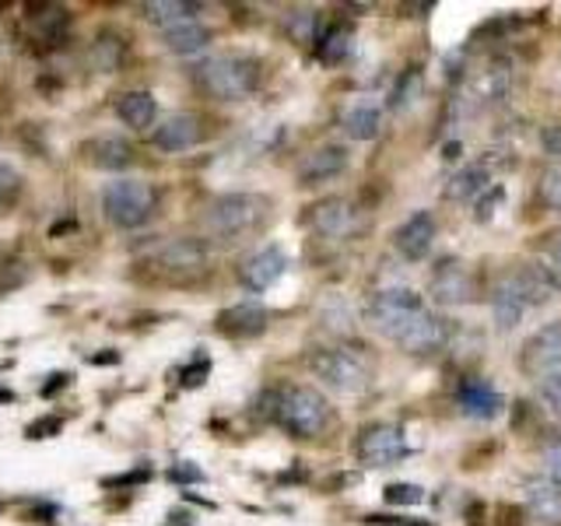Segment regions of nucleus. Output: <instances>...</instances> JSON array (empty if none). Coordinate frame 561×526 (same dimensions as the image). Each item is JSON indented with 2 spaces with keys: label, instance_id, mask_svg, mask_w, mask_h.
<instances>
[{
  "label": "nucleus",
  "instance_id": "f257e3e1",
  "mask_svg": "<svg viewBox=\"0 0 561 526\" xmlns=\"http://www.w3.org/2000/svg\"><path fill=\"white\" fill-rule=\"evenodd\" d=\"M193 81H197L210 99L218 102H239L256 92L260 84V64L242 53H218L193 67Z\"/></svg>",
  "mask_w": 561,
  "mask_h": 526
},
{
  "label": "nucleus",
  "instance_id": "f03ea898",
  "mask_svg": "<svg viewBox=\"0 0 561 526\" xmlns=\"http://www.w3.org/2000/svg\"><path fill=\"white\" fill-rule=\"evenodd\" d=\"M271 414L295 438H316L330 425V403L316 386H288L271 397Z\"/></svg>",
  "mask_w": 561,
  "mask_h": 526
},
{
  "label": "nucleus",
  "instance_id": "7ed1b4c3",
  "mask_svg": "<svg viewBox=\"0 0 561 526\" xmlns=\"http://www.w3.org/2000/svg\"><path fill=\"white\" fill-rule=\"evenodd\" d=\"M267 197H256V193H225L207 207L204 225L215 239H239L267 221Z\"/></svg>",
  "mask_w": 561,
  "mask_h": 526
},
{
  "label": "nucleus",
  "instance_id": "20e7f679",
  "mask_svg": "<svg viewBox=\"0 0 561 526\" xmlns=\"http://www.w3.org/2000/svg\"><path fill=\"white\" fill-rule=\"evenodd\" d=\"M309 368L316 379H323L327 386L341 393H358L368 386L373 373L358 347H312L309 351Z\"/></svg>",
  "mask_w": 561,
  "mask_h": 526
},
{
  "label": "nucleus",
  "instance_id": "39448f33",
  "mask_svg": "<svg viewBox=\"0 0 561 526\" xmlns=\"http://www.w3.org/2000/svg\"><path fill=\"white\" fill-rule=\"evenodd\" d=\"M154 204H158V193L151 183H140V180H119L110 183L102 193V210L116 228H140L148 225V218L154 215Z\"/></svg>",
  "mask_w": 561,
  "mask_h": 526
},
{
  "label": "nucleus",
  "instance_id": "423d86ee",
  "mask_svg": "<svg viewBox=\"0 0 561 526\" xmlns=\"http://www.w3.org/2000/svg\"><path fill=\"white\" fill-rule=\"evenodd\" d=\"M421 309H425V302H421L417 291H411V288H382V291L373 295V302H368V320H373V327L379 333H386L390 341H397Z\"/></svg>",
  "mask_w": 561,
  "mask_h": 526
},
{
  "label": "nucleus",
  "instance_id": "0eeeda50",
  "mask_svg": "<svg viewBox=\"0 0 561 526\" xmlns=\"http://www.w3.org/2000/svg\"><path fill=\"white\" fill-rule=\"evenodd\" d=\"M428 298L435 306H467L478 298V281L463 260H438L428 277Z\"/></svg>",
  "mask_w": 561,
  "mask_h": 526
},
{
  "label": "nucleus",
  "instance_id": "6e6552de",
  "mask_svg": "<svg viewBox=\"0 0 561 526\" xmlns=\"http://www.w3.org/2000/svg\"><path fill=\"white\" fill-rule=\"evenodd\" d=\"M355 453L365 467H390L397 460L408 456V435H403L400 425H390V421H376V425H365Z\"/></svg>",
  "mask_w": 561,
  "mask_h": 526
},
{
  "label": "nucleus",
  "instance_id": "1a4fd4ad",
  "mask_svg": "<svg viewBox=\"0 0 561 526\" xmlns=\"http://www.w3.org/2000/svg\"><path fill=\"white\" fill-rule=\"evenodd\" d=\"M519 368L537 382H548L561 376V323L540 327L530 341L523 344Z\"/></svg>",
  "mask_w": 561,
  "mask_h": 526
},
{
  "label": "nucleus",
  "instance_id": "9d476101",
  "mask_svg": "<svg viewBox=\"0 0 561 526\" xmlns=\"http://www.w3.org/2000/svg\"><path fill=\"white\" fill-rule=\"evenodd\" d=\"M393 344L408 351V355H435V351H443L449 344V323L425 306Z\"/></svg>",
  "mask_w": 561,
  "mask_h": 526
},
{
  "label": "nucleus",
  "instance_id": "9b49d317",
  "mask_svg": "<svg viewBox=\"0 0 561 526\" xmlns=\"http://www.w3.org/2000/svg\"><path fill=\"white\" fill-rule=\"evenodd\" d=\"M288 271V256L280 245H260V250H253L250 256H242L239 263V281L242 288L250 291H267L271 285H277L280 277H285Z\"/></svg>",
  "mask_w": 561,
  "mask_h": 526
},
{
  "label": "nucleus",
  "instance_id": "f8f14e48",
  "mask_svg": "<svg viewBox=\"0 0 561 526\" xmlns=\"http://www.w3.org/2000/svg\"><path fill=\"white\" fill-rule=\"evenodd\" d=\"M154 267L172 277H190L207 267V245L201 239H169L154 250Z\"/></svg>",
  "mask_w": 561,
  "mask_h": 526
},
{
  "label": "nucleus",
  "instance_id": "ddd939ff",
  "mask_svg": "<svg viewBox=\"0 0 561 526\" xmlns=\"http://www.w3.org/2000/svg\"><path fill=\"white\" fill-rule=\"evenodd\" d=\"M309 225L327 239H347L358 228V210L344 197H323L309 207Z\"/></svg>",
  "mask_w": 561,
  "mask_h": 526
},
{
  "label": "nucleus",
  "instance_id": "4468645a",
  "mask_svg": "<svg viewBox=\"0 0 561 526\" xmlns=\"http://www.w3.org/2000/svg\"><path fill=\"white\" fill-rule=\"evenodd\" d=\"M435 232H438V225H435V218L428 215V210H414V215L393 232V245H397V253L403 260L417 263V260H425L428 250L435 245Z\"/></svg>",
  "mask_w": 561,
  "mask_h": 526
},
{
  "label": "nucleus",
  "instance_id": "2eb2a0df",
  "mask_svg": "<svg viewBox=\"0 0 561 526\" xmlns=\"http://www.w3.org/2000/svg\"><path fill=\"white\" fill-rule=\"evenodd\" d=\"M201 134H204L201 116H193V113H175V116H169V119L158 123L154 134H151V145H154L158 151L175 155V151H190V148L201 140Z\"/></svg>",
  "mask_w": 561,
  "mask_h": 526
},
{
  "label": "nucleus",
  "instance_id": "dca6fc26",
  "mask_svg": "<svg viewBox=\"0 0 561 526\" xmlns=\"http://www.w3.org/2000/svg\"><path fill=\"white\" fill-rule=\"evenodd\" d=\"M530 309V302H526V295H523V285H519V277L508 271L499 277V285L495 291H491V312H495V323L499 330H513L519 327L523 320V312Z\"/></svg>",
  "mask_w": 561,
  "mask_h": 526
},
{
  "label": "nucleus",
  "instance_id": "f3484780",
  "mask_svg": "<svg viewBox=\"0 0 561 526\" xmlns=\"http://www.w3.org/2000/svg\"><path fill=\"white\" fill-rule=\"evenodd\" d=\"M344 169H347V148L344 145H323L312 155H306V162L298 165V180H302V186H316V183L337 180Z\"/></svg>",
  "mask_w": 561,
  "mask_h": 526
},
{
  "label": "nucleus",
  "instance_id": "a211bd4d",
  "mask_svg": "<svg viewBox=\"0 0 561 526\" xmlns=\"http://www.w3.org/2000/svg\"><path fill=\"white\" fill-rule=\"evenodd\" d=\"M456 403H460V411L467 418H481V421L495 418L505 408L502 393L491 382H484V379H467L460 386V393H456Z\"/></svg>",
  "mask_w": 561,
  "mask_h": 526
},
{
  "label": "nucleus",
  "instance_id": "6ab92c4d",
  "mask_svg": "<svg viewBox=\"0 0 561 526\" xmlns=\"http://www.w3.org/2000/svg\"><path fill=\"white\" fill-rule=\"evenodd\" d=\"M218 330L228 333V338H256V333L267 330V309L253 302L232 306L218 316Z\"/></svg>",
  "mask_w": 561,
  "mask_h": 526
},
{
  "label": "nucleus",
  "instance_id": "aec40b11",
  "mask_svg": "<svg viewBox=\"0 0 561 526\" xmlns=\"http://www.w3.org/2000/svg\"><path fill=\"white\" fill-rule=\"evenodd\" d=\"M526 513L543 526H561V488L554 481L526 484Z\"/></svg>",
  "mask_w": 561,
  "mask_h": 526
},
{
  "label": "nucleus",
  "instance_id": "412c9836",
  "mask_svg": "<svg viewBox=\"0 0 561 526\" xmlns=\"http://www.w3.org/2000/svg\"><path fill=\"white\" fill-rule=\"evenodd\" d=\"M491 183V172L484 162H470L463 169L453 172V180L446 183V201H473L481 197V193L488 190Z\"/></svg>",
  "mask_w": 561,
  "mask_h": 526
},
{
  "label": "nucleus",
  "instance_id": "4be33fe9",
  "mask_svg": "<svg viewBox=\"0 0 561 526\" xmlns=\"http://www.w3.org/2000/svg\"><path fill=\"white\" fill-rule=\"evenodd\" d=\"M88 158H92V165L105 169V172H119L134 162V148L127 145L123 137H95L92 145H88Z\"/></svg>",
  "mask_w": 561,
  "mask_h": 526
},
{
  "label": "nucleus",
  "instance_id": "5701e85b",
  "mask_svg": "<svg viewBox=\"0 0 561 526\" xmlns=\"http://www.w3.org/2000/svg\"><path fill=\"white\" fill-rule=\"evenodd\" d=\"M116 116L134 130H148L158 116V102L151 92H127L116 99Z\"/></svg>",
  "mask_w": 561,
  "mask_h": 526
},
{
  "label": "nucleus",
  "instance_id": "b1692460",
  "mask_svg": "<svg viewBox=\"0 0 561 526\" xmlns=\"http://www.w3.org/2000/svg\"><path fill=\"white\" fill-rule=\"evenodd\" d=\"M197 14H201V4H190V0H151V4H145V18L162 32L172 25L193 22Z\"/></svg>",
  "mask_w": 561,
  "mask_h": 526
},
{
  "label": "nucleus",
  "instance_id": "393cba45",
  "mask_svg": "<svg viewBox=\"0 0 561 526\" xmlns=\"http://www.w3.org/2000/svg\"><path fill=\"white\" fill-rule=\"evenodd\" d=\"M162 35H165V46L172 53H180V57H193V53H201L210 43V32L197 22V18H193V22H183V25H172Z\"/></svg>",
  "mask_w": 561,
  "mask_h": 526
},
{
  "label": "nucleus",
  "instance_id": "a878e982",
  "mask_svg": "<svg viewBox=\"0 0 561 526\" xmlns=\"http://www.w3.org/2000/svg\"><path fill=\"white\" fill-rule=\"evenodd\" d=\"M351 49H355V35L344 25H330L320 32V39H316V57L323 64H344L351 57Z\"/></svg>",
  "mask_w": 561,
  "mask_h": 526
},
{
  "label": "nucleus",
  "instance_id": "bb28decb",
  "mask_svg": "<svg viewBox=\"0 0 561 526\" xmlns=\"http://www.w3.org/2000/svg\"><path fill=\"white\" fill-rule=\"evenodd\" d=\"M123 57H127V43H123L116 32H99V39L92 43L95 70H102V75H113V70H119Z\"/></svg>",
  "mask_w": 561,
  "mask_h": 526
},
{
  "label": "nucleus",
  "instance_id": "cd10ccee",
  "mask_svg": "<svg viewBox=\"0 0 561 526\" xmlns=\"http://www.w3.org/2000/svg\"><path fill=\"white\" fill-rule=\"evenodd\" d=\"M379 127H382V113L376 110V105H355V110L344 116V130L355 140L379 137Z\"/></svg>",
  "mask_w": 561,
  "mask_h": 526
},
{
  "label": "nucleus",
  "instance_id": "c85d7f7f",
  "mask_svg": "<svg viewBox=\"0 0 561 526\" xmlns=\"http://www.w3.org/2000/svg\"><path fill=\"white\" fill-rule=\"evenodd\" d=\"M32 22H35V28H39V39L43 43H64V35H67V11L64 8H57V4H43V14H32Z\"/></svg>",
  "mask_w": 561,
  "mask_h": 526
},
{
  "label": "nucleus",
  "instance_id": "c756f323",
  "mask_svg": "<svg viewBox=\"0 0 561 526\" xmlns=\"http://www.w3.org/2000/svg\"><path fill=\"white\" fill-rule=\"evenodd\" d=\"M417 99H421V70H403L393 95H390V105L397 113H403V110H411Z\"/></svg>",
  "mask_w": 561,
  "mask_h": 526
},
{
  "label": "nucleus",
  "instance_id": "7c9ffc66",
  "mask_svg": "<svg viewBox=\"0 0 561 526\" xmlns=\"http://www.w3.org/2000/svg\"><path fill=\"white\" fill-rule=\"evenodd\" d=\"M537 193H540V201L548 204L551 210H561V169H548V172H543Z\"/></svg>",
  "mask_w": 561,
  "mask_h": 526
},
{
  "label": "nucleus",
  "instance_id": "2f4dec72",
  "mask_svg": "<svg viewBox=\"0 0 561 526\" xmlns=\"http://www.w3.org/2000/svg\"><path fill=\"white\" fill-rule=\"evenodd\" d=\"M288 32L295 35L298 43H316L320 35H316V14L312 11H295L288 18Z\"/></svg>",
  "mask_w": 561,
  "mask_h": 526
},
{
  "label": "nucleus",
  "instance_id": "473e14b6",
  "mask_svg": "<svg viewBox=\"0 0 561 526\" xmlns=\"http://www.w3.org/2000/svg\"><path fill=\"white\" fill-rule=\"evenodd\" d=\"M386 502L390 505H417V502H425V488L421 484H390L386 488Z\"/></svg>",
  "mask_w": 561,
  "mask_h": 526
},
{
  "label": "nucleus",
  "instance_id": "72a5a7b5",
  "mask_svg": "<svg viewBox=\"0 0 561 526\" xmlns=\"http://www.w3.org/2000/svg\"><path fill=\"white\" fill-rule=\"evenodd\" d=\"M64 428V421L57 414H46V418H35L32 425L25 428V438H32V443H39V438H53V435H60Z\"/></svg>",
  "mask_w": 561,
  "mask_h": 526
},
{
  "label": "nucleus",
  "instance_id": "f704fd0d",
  "mask_svg": "<svg viewBox=\"0 0 561 526\" xmlns=\"http://www.w3.org/2000/svg\"><path fill=\"white\" fill-rule=\"evenodd\" d=\"M18 190H22V175H18L11 165L0 162V207L11 204L18 197Z\"/></svg>",
  "mask_w": 561,
  "mask_h": 526
},
{
  "label": "nucleus",
  "instance_id": "c9c22d12",
  "mask_svg": "<svg viewBox=\"0 0 561 526\" xmlns=\"http://www.w3.org/2000/svg\"><path fill=\"white\" fill-rule=\"evenodd\" d=\"M543 478H548V481H554L558 488H561V438H558V443H551L548 449H543Z\"/></svg>",
  "mask_w": 561,
  "mask_h": 526
},
{
  "label": "nucleus",
  "instance_id": "e433bc0d",
  "mask_svg": "<svg viewBox=\"0 0 561 526\" xmlns=\"http://www.w3.org/2000/svg\"><path fill=\"white\" fill-rule=\"evenodd\" d=\"M540 400H543V408H548L561 421V376L540 382Z\"/></svg>",
  "mask_w": 561,
  "mask_h": 526
},
{
  "label": "nucleus",
  "instance_id": "4c0bfd02",
  "mask_svg": "<svg viewBox=\"0 0 561 526\" xmlns=\"http://www.w3.org/2000/svg\"><path fill=\"white\" fill-rule=\"evenodd\" d=\"M169 481H175V484H201V481H204V470H201L197 464L183 460V464H175V467L169 470Z\"/></svg>",
  "mask_w": 561,
  "mask_h": 526
},
{
  "label": "nucleus",
  "instance_id": "58836bf2",
  "mask_svg": "<svg viewBox=\"0 0 561 526\" xmlns=\"http://www.w3.org/2000/svg\"><path fill=\"white\" fill-rule=\"evenodd\" d=\"M540 145H543V151H548V155L561 158V123H551V127H543Z\"/></svg>",
  "mask_w": 561,
  "mask_h": 526
},
{
  "label": "nucleus",
  "instance_id": "ea45409f",
  "mask_svg": "<svg viewBox=\"0 0 561 526\" xmlns=\"http://www.w3.org/2000/svg\"><path fill=\"white\" fill-rule=\"evenodd\" d=\"M207 368H210V362L201 355V362H193L186 373H183V386H201L204 382V376H207Z\"/></svg>",
  "mask_w": 561,
  "mask_h": 526
},
{
  "label": "nucleus",
  "instance_id": "a19ab883",
  "mask_svg": "<svg viewBox=\"0 0 561 526\" xmlns=\"http://www.w3.org/2000/svg\"><path fill=\"white\" fill-rule=\"evenodd\" d=\"M57 516H60V505H53V502H39V505H35L32 508V519L35 523H57Z\"/></svg>",
  "mask_w": 561,
  "mask_h": 526
},
{
  "label": "nucleus",
  "instance_id": "79ce46f5",
  "mask_svg": "<svg viewBox=\"0 0 561 526\" xmlns=\"http://www.w3.org/2000/svg\"><path fill=\"white\" fill-rule=\"evenodd\" d=\"M499 201H502V190H499V186L488 193V201L481 197V204H478V221H488L491 215H495V204H499Z\"/></svg>",
  "mask_w": 561,
  "mask_h": 526
},
{
  "label": "nucleus",
  "instance_id": "37998d69",
  "mask_svg": "<svg viewBox=\"0 0 561 526\" xmlns=\"http://www.w3.org/2000/svg\"><path fill=\"white\" fill-rule=\"evenodd\" d=\"M548 253H551V263H548V267H551V271L558 274V281H561V232H554V236H551Z\"/></svg>",
  "mask_w": 561,
  "mask_h": 526
},
{
  "label": "nucleus",
  "instance_id": "c03bdc74",
  "mask_svg": "<svg viewBox=\"0 0 561 526\" xmlns=\"http://www.w3.org/2000/svg\"><path fill=\"white\" fill-rule=\"evenodd\" d=\"M67 382H70V373H57V376H49V382H43V397L60 393Z\"/></svg>",
  "mask_w": 561,
  "mask_h": 526
},
{
  "label": "nucleus",
  "instance_id": "a18cd8bd",
  "mask_svg": "<svg viewBox=\"0 0 561 526\" xmlns=\"http://www.w3.org/2000/svg\"><path fill=\"white\" fill-rule=\"evenodd\" d=\"M148 467H140V470H130V473H123V478H113V481H105V484H137V481H148Z\"/></svg>",
  "mask_w": 561,
  "mask_h": 526
},
{
  "label": "nucleus",
  "instance_id": "49530a36",
  "mask_svg": "<svg viewBox=\"0 0 561 526\" xmlns=\"http://www.w3.org/2000/svg\"><path fill=\"white\" fill-rule=\"evenodd\" d=\"M14 400V393L8 390V386H0V403H11Z\"/></svg>",
  "mask_w": 561,
  "mask_h": 526
}]
</instances>
